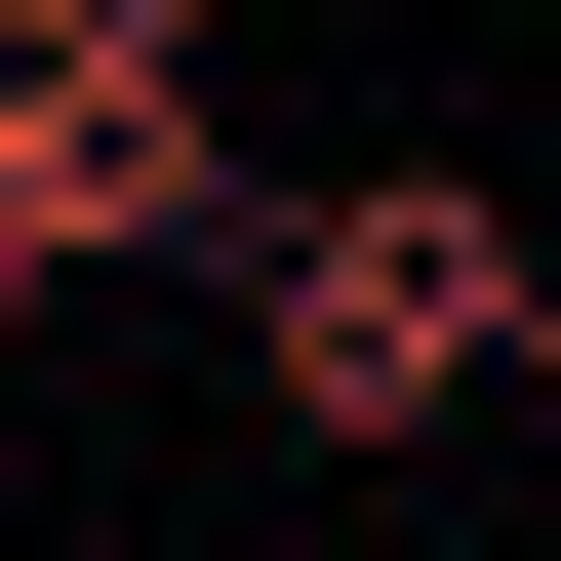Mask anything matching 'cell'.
<instances>
[{"label": "cell", "instance_id": "cell-1", "mask_svg": "<svg viewBox=\"0 0 561 561\" xmlns=\"http://www.w3.org/2000/svg\"><path fill=\"white\" fill-rule=\"evenodd\" d=\"M241 362H280V442H442L481 362H561V280L481 161H321V201H241Z\"/></svg>", "mask_w": 561, "mask_h": 561}, {"label": "cell", "instance_id": "cell-2", "mask_svg": "<svg viewBox=\"0 0 561 561\" xmlns=\"http://www.w3.org/2000/svg\"><path fill=\"white\" fill-rule=\"evenodd\" d=\"M41 321H81V241H41V161H0V362H41Z\"/></svg>", "mask_w": 561, "mask_h": 561}]
</instances>
